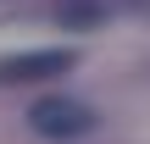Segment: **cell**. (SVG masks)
I'll return each mask as SVG.
<instances>
[{"label": "cell", "instance_id": "obj_1", "mask_svg": "<svg viewBox=\"0 0 150 144\" xmlns=\"http://www.w3.org/2000/svg\"><path fill=\"white\" fill-rule=\"evenodd\" d=\"M28 128L39 133V139H83L89 128H95V111L83 105V100H67V94H50V100H39V105H28Z\"/></svg>", "mask_w": 150, "mask_h": 144}, {"label": "cell", "instance_id": "obj_2", "mask_svg": "<svg viewBox=\"0 0 150 144\" xmlns=\"http://www.w3.org/2000/svg\"><path fill=\"white\" fill-rule=\"evenodd\" d=\"M72 72V50H22L0 61V83H39V78H61Z\"/></svg>", "mask_w": 150, "mask_h": 144}, {"label": "cell", "instance_id": "obj_3", "mask_svg": "<svg viewBox=\"0 0 150 144\" xmlns=\"http://www.w3.org/2000/svg\"><path fill=\"white\" fill-rule=\"evenodd\" d=\"M56 22L61 28H100L106 22V0H56Z\"/></svg>", "mask_w": 150, "mask_h": 144}]
</instances>
